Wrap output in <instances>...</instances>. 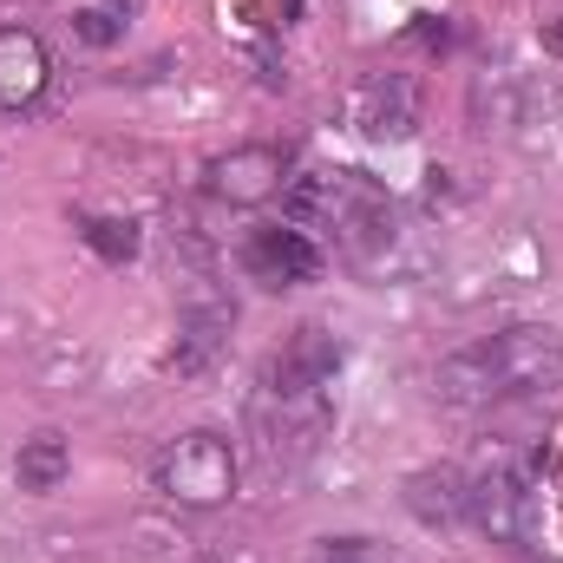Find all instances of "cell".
Instances as JSON below:
<instances>
[{"instance_id": "cell-1", "label": "cell", "mask_w": 563, "mask_h": 563, "mask_svg": "<svg viewBox=\"0 0 563 563\" xmlns=\"http://www.w3.org/2000/svg\"><path fill=\"white\" fill-rule=\"evenodd\" d=\"M558 380H563V334L525 321V328H505V334L472 341L452 361H439L432 394L459 413H492V407H511V400H538Z\"/></svg>"}, {"instance_id": "cell-2", "label": "cell", "mask_w": 563, "mask_h": 563, "mask_svg": "<svg viewBox=\"0 0 563 563\" xmlns=\"http://www.w3.org/2000/svg\"><path fill=\"white\" fill-rule=\"evenodd\" d=\"M288 210H295L301 223H328V230L341 236L347 263H361V269H387L400 230H394V203H387V190H380L374 177H361V170H321V177H301V184H288Z\"/></svg>"}, {"instance_id": "cell-3", "label": "cell", "mask_w": 563, "mask_h": 563, "mask_svg": "<svg viewBox=\"0 0 563 563\" xmlns=\"http://www.w3.org/2000/svg\"><path fill=\"white\" fill-rule=\"evenodd\" d=\"M465 518L511 558H531L544 544V498H538V478L525 459H492L478 478H472V505Z\"/></svg>"}, {"instance_id": "cell-4", "label": "cell", "mask_w": 563, "mask_h": 563, "mask_svg": "<svg viewBox=\"0 0 563 563\" xmlns=\"http://www.w3.org/2000/svg\"><path fill=\"white\" fill-rule=\"evenodd\" d=\"M151 485H157L170 505L210 511V505H223V498L236 492V445H230L223 432L197 426V432H184V439H170V445L157 452Z\"/></svg>"}, {"instance_id": "cell-5", "label": "cell", "mask_w": 563, "mask_h": 563, "mask_svg": "<svg viewBox=\"0 0 563 563\" xmlns=\"http://www.w3.org/2000/svg\"><path fill=\"white\" fill-rule=\"evenodd\" d=\"M243 269L263 288H301V282L321 276V250L301 223H263L243 236Z\"/></svg>"}, {"instance_id": "cell-6", "label": "cell", "mask_w": 563, "mask_h": 563, "mask_svg": "<svg viewBox=\"0 0 563 563\" xmlns=\"http://www.w3.org/2000/svg\"><path fill=\"white\" fill-rule=\"evenodd\" d=\"M341 374V341L328 328H295L263 367V394H328Z\"/></svg>"}, {"instance_id": "cell-7", "label": "cell", "mask_w": 563, "mask_h": 563, "mask_svg": "<svg viewBox=\"0 0 563 563\" xmlns=\"http://www.w3.org/2000/svg\"><path fill=\"white\" fill-rule=\"evenodd\" d=\"M210 190L223 203H269L288 190V157L276 144H236L210 164Z\"/></svg>"}, {"instance_id": "cell-8", "label": "cell", "mask_w": 563, "mask_h": 563, "mask_svg": "<svg viewBox=\"0 0 563 563\" xmlns=\"http://www.w3.org/2000/svg\"><path fill=\"white\" fill-rule=\"evenodd\" d=\"M46 92V46L26 26H0V112H26Z\"/></svg>"}, {"instance_id": "cell-9", "label": "cell", "mask_w": 563, "mask_h": 563, "mask_svg": "<svg viewBox=\"0 0 563 563\" xmlns=\"http://www.w3.org/2000/svg\"><path fill=\"white\" fill-rule=\"evenodd\" d=\"M354 119H361V132L374 144H394V139H407L413 125H420V99H413V86L407 79H367L361 86V99H354Z\"/></svg>"}, {"instance_id": "cell-10", "label": "cell", "mask_w": 563, "mask_h": 563, "mask_svg": "<svg viewBox=\"0 0 563 563\" xmlns=\"http://www.w3.org/2000/svg\"><path fill=\"white\" fill-rule=\"evenodd\" d=\"M465 505H472V478L459 465H426V472L407 478V511L420 525H459Z\"/></svg>"}, {"instance_id": "cell-11", "label": "cell", "mask_w": 563, "mask_h": 563, "mask_svg": "<svg viewBox=\"0 0 563 563\" xmlns=\"http://www.w3.org/2000/svg\"><path fill=\"white\" fill-rule=\"evenodd\" d=\"M230 308L223 301H210V308H190L184 321H177V374H203L210 361H217V347H223V334H230Z\"/></svg>"}, {"instance_id": "cell-12", "label": "cell", "mask_w": 563, "mask_h": 563, "mask_svg": "<svg viewBox=\"0 0 563 563\" xmlns=\"http://www.w3.org/2000/svg\"><path fill=\"white\" fill-rule=\"evenodd\" d=\"M66 472H73V445H66L59 432H33V439L20 445V459H13L20 492H59Z\"/></svg>"}, {"instance_id": "cell-13", "label": "cell", "mask_w": 563, "mask_h": 563, "mask_svg": "<svg viewBox=\"0 0 563 563\" xmlns=\"http://www.w3.org/2000/svg\"><path fill=\"white\" fill-rule=\"evenodd\" d=\"M86 243H92L106 263H132V256H139V223H132V217H92V223H86Z\"/></svg>"}, {"instance_id": "cell-14", "label": "cell", "mask_w": 563, "mask_h": 563, "mask_svg": "<svg viewBox=\"0 0 563 563\" xmlns=\"http://www.w3.org/2000/svg\"><path fill=\"white\" fill-rule=\"evenodd\" d=\"M308 563H394V558L380 544H367V538H328V544H314Z\"/></svg>"}, {"instance_id": "cell-15", "label": "cell", "mask_w": 563, "mask_h": 563, "mask_svg": "<svg viewBox=\"0 0 563 563\" xmlns=\"http://www.w3.org/2000/svg\"><path fill=\"white\" fill-rule=\"evenodd\" d=\"M79 33H86L92 46H112V40L125 33V20H119V13H106V7H92V13H79Z\"/></svg>"}, {"instance_id": "cell-16", "label": "cell", "mask_w": 563, "mask_h": 563, "mask_svg": "<svg viewBox=\"0 0 563 563\" xmlns=\"http://www.w3.org/2000/svg\"><path fill=\"white\" fill-rule=\"evenodd\" d=\"M544 46H551V53H563V20H551V26H544Z\"/></svg>"}]
</instances>
